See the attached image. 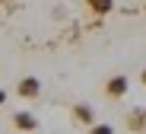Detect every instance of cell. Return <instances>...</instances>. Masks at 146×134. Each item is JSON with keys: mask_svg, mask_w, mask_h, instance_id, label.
<instances>
[{"mask_svg": "<svg viewBox=\"0 0 146 134\" xmlns=\"http://www.w3.org/2000/svg\"><path fill=\"white\" fill-rule=\"evenodd\" d=\"M124 125H127V131L143 134V131H146V109H143V105L130 109V112H127V118H124Z\"/></svg>", "mask_w": 146, "mask_h": 134, "instance_id": "1", "label": "cell"}, {"mask_svg": "<svg viewBox=\"0 0 146 134\" xmlns=\"http://www.w3.org/2000/svg\"><path fill=\"white\" fill-rule=\"evenodd\" d=\"M16 93H19L22 99H38V96H41V83H38V77H22L19 86H16Z\"/></svg>", "mask_w": 146, "mask_h": 134, "instance_id": "2", "label": "cell"}, {"mask_svg": "<svg viewBox=\"0 0 146 134\" xmlns=\"http://www.w3.org/2000/svg\"><path fill=\"white\" fill-rule=\"evenodd\" d=\"M124 93H127V77H124V73H114L108 83H105V96H108V99H121Z\"/></svg>", "mask_w": 146, "mask_h": 134, "instance_id": "3", "label": "cell"}, {"mask_svg": "<svg viewBox=\"0 0 146 134\" xmlns=\"http://www.w3.org/2000/svg\"><path fill=\"white\" fill-rule=\"evenodd\" d=\"M73 121L76 125H95V112H92V105H86V102H80V105H73Z\"/></svg>", "mask_w": 146, "mask_h": 134, "instance_id": "4", "label": "cell"}, {"mask_svg": "<svg viewBox=\"0 0 146 134\" xmlns=\"http://www.w3.org/2000/svg\"><path fill=\"white\" fill-rule=\"evenodd\" d=\"M13 125H16L19 131H35V128H38V118H35L32 112L22 109V112H16V115H13Z\"/></svg>", "mask_w": 146, "mask_h": 134, "instance_id": "5", "label": "cell"}, {"mask_svg": "<svg viewBox=\"0 0 146 134\" xmlns=\"http://www.w3.org/2000/svg\"><path fill=\"white\" fill-rule=\"evenodd\" d=\"M86 7H89L95 16H105V13L114 10V0H86Z\"/></svg>", "mask_w": 146, "mask_h": 134, "instance_id": "6", "label": "cell"}, {"mask_svg": "<svg viewBox=\"0 0 146 134\" xmlns=\"http://www.w3.org/2000/svg\"><path fill=\"white\" fill-rule=\"evenodd\" d=\"M89 134H114V128H111V125H92Z\"/></svg>", "mask_w": 146, "mask_h": 134, "instance_id": "7", "label": "cell"}, {"mask_svg": "<svg viewBox=\"0 0 146 134\" xmlns=\"http://www.w3.org/2000/svg\"><path fill=\"white\" fill-rule=\"evenodd\" d=\"M3 102H7V93H3V90H0V105H3Z\"/></svg>", "mask_w": 146, "mask_h": 134, "instance_id": "8", "label": "cell"}, {"mask_svg": "<svg viewBox=\"0 0 146 134\" xmlns=\"http://www.w3.org/2000/svg\"><path fill=\"white\" fill-rule=\"evenodd\" d=\"M140 80H143V83H146V70H143V73H140Z\"/></svg>", "mask_w": 146, "mask_h": 134, "instance_id": "9", "label": "cell"}, {"mask_svg": "<svg viewBox=\"0 0 146 134\" xmlns=\"http://www.w3.org/2000/svg\"><path fill=\"white\" fill-rule=\"evenodd\" d=\"M0 3H13V0H0Z\"/></svg>", "mask_w": 146, "mask_h": 134, "instance_id": "10", "label": "cell"}]
</instances>
